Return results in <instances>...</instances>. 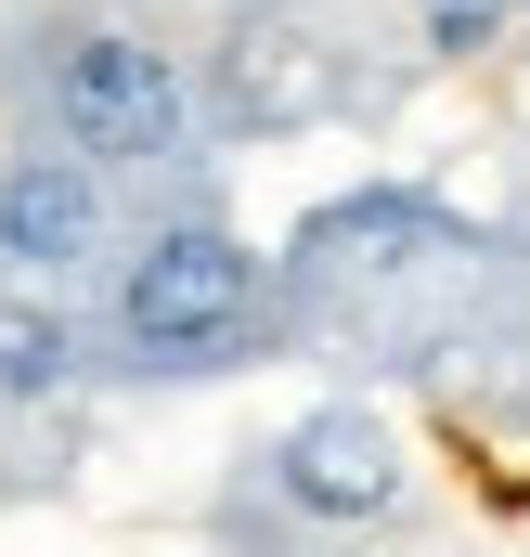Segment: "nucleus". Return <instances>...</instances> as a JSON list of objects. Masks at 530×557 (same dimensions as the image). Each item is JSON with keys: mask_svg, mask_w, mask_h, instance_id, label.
Instances as JSON below:
<instances>
[{"mask_svg": "<svg viewBox=\"0 0 530 557\" xmlns=\"http://www.w3.org/2000/svg\"><path fill=\"white\" fill-rule=\"evenodd\" d=\"M518 13H530V0H518Z\"/></svg>", "mask_w": 530, "mask_h": 557, "instance_id": "obj_9", "label": "nucleus"}, {"mask_svg": "<svg viewBox=\"0 0 530 557\" xmlns=\"http://www.w3.org/2000/svg\"><path fill=\"white\" fill-rule=\"evenodd\" d=\"M78 260H104V182L52 143L0 156V285H65Z\"/></svg>", "mask_w": 530, "mask_h": 557, "instance_id": "obj_4", "label": "nucleus"}, {"mask_svg": "<svg viewBox=\"0 0 530 557\" xmlns=\"http://www.w3.org/2000/svg\"><path fill=\"white\" fill-rule=\"evenodd\" d=\"M505 13H518V0H427V52H453V65H466V52H492V26H505Z\"/></svg>", "mask_w": 530, "mask_h": 557, "instance_id": "obj_7", "label": "nucleus"}, {"mask_svg": "<svg viewBox=\"0 0 530 557\" xmlns=\"http://www.w3.org/2000/svg\"><path fill=\"white\" fill-rule=\"evenodd\" d=\"M39 143H52V156H78L91 182L181 169V156H194V91H181V65H168L142 26L65 13V26H52V52H39Z\"/></svg>", "mask_w": 530, "mask_h": 557, "instance_id": "obj_1", "label": "nucleus"}, {"mask_svg": "<svg viewBox=\"0 0 530 557\" xmlns=\"http://www.w3.org/2000/svg\"><path fill=\"white\" fill-rule=\"evenodd\" d=\"M272 493L298 519H324V532H363V519L401 506V441L363 403H311V416L285 428V454H272Z\"/></svg>", "mask_w": 530, "mask_h": 557, "instance_id": "obj_3", "label": "nucleus"}, {"mask_svg": "<svg viewBox=\"0 0 530 557\" xmlns=\"http://www.w3.org/2000/svg\"><path fill=\"white\" fill-rule=\"evenodd\" d=\"M350 557H363V545H350Z\"/></svg>", "mask_w": 530, "mask_h": 557, "instance_id": "obj_8", "label": "nucleus"}, {"mask_svg": "<svg viewBox=\"0 0 530 557\" xmlns=\"http://www.w3.org/2000/svg\"><path fill=\"white\" fill-rule=\"evenodd\" d=\"M324 104H337L324 39H311L285 0H260V13L234 26V117H247V131H298V117H324Z\"/></svg>", "mask_w": 530, "mask_h": 557, "instance_id": "obj_5", "label": "nucleus"}, {"mask_svg": "<svg viewBox=\"0 0 530 557\" xmlns=\"http://www.w3.org/2000/svg\"><path fill=\"white\" fill-rule=\"evenodd\" d=\"M117 350L142 376H234L272 324V273L260 247H234L220 221H155L130 260H117Z\"/></svg>", "mask_w": 530, "mask_h": 557, "instance_id": "obj_2", "label": "nucleus"}, {"mask_svg": "<svg viewBox=\"0 0 530 557\" xmlns=\"http://www.w3.org/2000/svg\"><path fill=\"white\" fill-rule=\"evenodd\" d=\"M78 389V311L52 285H0V416H52Z\"/></svg>", "mask_w": 530, "mask_h": 557, "instance_id": "obj_6", "label": "nucleus"}]
</instances>
